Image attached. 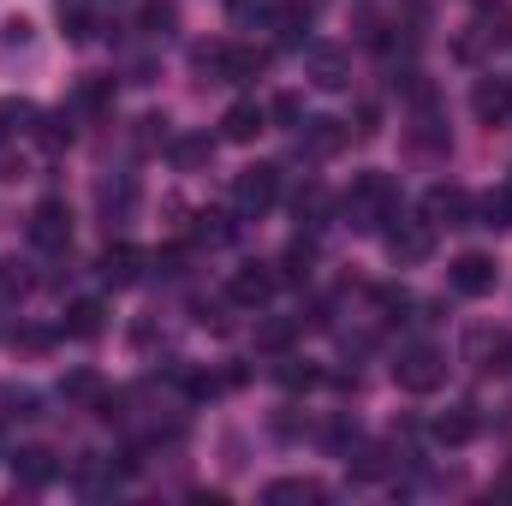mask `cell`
Here are the masks:
<instances>
[{
    "instance_id": "35",
    "label": "cell",
    "mask_w": 512,
    "mask_h": 506,
    "mask_svg": "<svg viewBox=\"0 0 512 506\" xmlns=\"http://www.w3.org/2000/svg\"><path fill=\"white\" fill-rule=\"evenodd\" d=\"M78 102H84V108H108V102H114V84H108V78H90V84L78 90Z\"/></svg>"
},
{
    "instance_id": "6",
    "label": "cell",
    "mask_w": 512,
    "mask_h": 506,
    "mask_svg": "<svg viewBox=\"0 0 512 506\" xmlns=\"http://www.w3.org/2000/svg\"><path fill=\"white\" fill-rule=\"evenodd\" d=\"M310 84L316 90H346L352 84V54L334 48V42H316L310 48Z\"/></svg>"
},
{
    "instance_id": "31",
    "label": "cell",
    "mask_w": 512,
    "mask_h": 506,
    "mask_svg": "<svg viewBox=\"0 0 512 506\" xmlns=\"http://www.w3.org/2000/svg\"><path fill=\"white\" fill-rule=\"evenodd\" d=\"M36 42V24L30 18H6L0 24V48H30Z\"/></svg>"
},
{
    "instance_id": "13",
    "label": "cell",
    "mask_w": 512,
    "mask_h": 506,
    "mask_svg": "<svg viewBox=\"0 0 512 506\" xmlns=\"http://www.w3.org/2000/svg\"><path fill=\"white\" fill-rule=\"evenodd\" d=\"M429 435H435L441 447H465V441H477V405H447V411L429 423Z\"/></svg>"
},
{
    "instance_id": "3",
    "label": "cell",
    "mask_w": 512,
    "mask_h": 506,
    "mask_svg": "<svg viewBox=\"0 0 512 506\" xmlns=\"http://www.w3.org/2000/svg\"><path fill=\"white\" fill-rule=\"evenodd\" d=\"M274 197H280V167H245L239 179H233V209L239 215H268L274 209Z\"/></svg>"
},
{
    "instance_id": "5",
    "label": "cell",
    "mask_w": 512,
    "mask_h": 506,
    "mask_svg": "<svg viewBox=\"0 0 512 506\" xmlns=\"http://www.w3.org/2000/svg\"><path fill=\"white\" fill-rule=\"evenodd\" d=\"M30 245H36V251H66V245H72V209H66L60 197L36 203V215H30Z\"/></svg>"
},
{
    "instance_id": "21",
    "label": "cell",
    "mask_w": 512,
    "mask_h": 506,
    "mask_svg": "<svg viewBox=\"0 0 512 506\" xmlns=\"http://www.w3.org/2000/svg\"><path fill=\"white\" fill-rule=\"evenodd\" d=\"M262 66H268V54H262V48H227V66H221V78H227V84H251Z\"/></svg>"
},
{
    "instance_id": "14",
    "label": "cell",
    "mask_w": 512,
    "mask_h": 506,
    "mask_svg": "<svg viewBox=\"0 0 512 506\" xmlns=\"http://www.w3.org/2000/svg\"><path fill=\"white\" fill-rule=\"evenodd\" d=\"M298 149H304V155H316V161H328V155H340V149H346V126H340V120H304Z\"/></svg>"
},
{
    "instance_id": "27",
    "label": "cell",
    "mask_w": 512,
    "mask_h": 506,
    "mask_svg": "<svg viewBox=\"0 0 512 506\" xmlns=\"http://www.w3.org/2000/svg\"><path fill=\"white\" fill-rule=\"evenodd\" d=\"M292 209H298V221H304V227H322V215H328V191H322V185H304Z\"/></svg>"
},
{
    "instance_id": "24",
    "label": "cell",
    "mask_w": 512,
    "mask_h": 506,
    "mask_svg": "<svg viewBox=\"0 0 512 506\" xmlns=\"http://www.w3.org/2000/svg\"><path fill=\"white\" fill-rule=\"evenodd\" d=\"M477 227H512V191H489L483 203H477Z\"/></svg>"
},
{
    "instance_id": "12",
    "label": "cell",
    "mask_w": 512,
    "mask_h": 506,
    "mask_svg": "<svg viewBox=\"0 0 512 506\" xmlns=\"http://www.w3.org/2000/svg\"><path fill=\"white\" fill-rule=\"evenodd\" d=\"M453 292H465V298H483V292H495V262L483 251H465L453 262Z\"/></svg>"
},
{
    "instance_id": "37",
    "label": "cell",
    "mask_w": 512,
    "mask_h": 506,
    "mask_svg": "<svg viewBox=\"0 0 512 506\" xmlns=\"http://www.w3.org/2000/svg\"><path fill=\"white\" fill-rule=\"evenodd\" d=\"M274 120H280V126H298V120H304V102H298V96H274Z\"/></svg>"
},
{
    "instance_id": "4",
    "label": "cell",
    "mask_w": 512,
    "mask_h": 506,
    "mask_svg": "<svg viewBox=\"0 0 512 506\" xmlns=\"http://www.w3.org/2000/svg\"><path fill=\"white\" fill-rule=\"evenodd\" d=\"M346 215H352L358 227H376L382 215H393V179H382V173H364V179L352 185V197H346Z\"/></svg>"
},
{
    "instance_id": "7",
    "label": "cell",
    "mask_w": 512,
    "mask_h": 506,
    "mask_svg": "<svg viewBox=\"0 0 512 506\" xmlns=\"http://www.w3.org/2000/svg\"><path fill=\"white\" fill-rule=\"evenodd\" d=\"M399 227H387V251L393 262H423V256L435 251V233H429V221H411V215H393Z\"/></svg>"
},
{
    "instance_id": "34",
    "label": "cell",
    "mask_w": 512,
    "mask_h": 506,
    "mask_svg": "<svg viewBox=\"0 0 512 506\" xmlns=\"http://www.w3.org/2000/svg\"><path fill=\"white\" fill-rule=\"evenodd\" d=\"M143 30H155V36L173 30V6H167V0H149V6H143Z\"/></svg>"
},
{
    "instance_id": "42",
    "label": "cell",
    "mask_w": 512,
    "mask_h": 506,
    "mask_svg": "<svg viewBox=\"0 0 512 506\" xmlns=\"http://www.w3.org/2000/svg\"><path fill=\"white\" fill-rule=\"evenodd\" d=\"M501 489H507V495H512V477H507V483H501Z\"/></svg>"
},
{
    "instance_id": "15",
    "label": "cell",
    "mask_w": 512,
    "mask_h": 506,
    "mask_svg": "<svg viewBox=\"0 0 512 506\" xmlns=\"http://www.w3.org/2000/svg\"><path fill=\"white\" fill-rule=\"evenodd\" d=\"M102 280H108V286H137V280H143V251L108 245V251H102Z\"/></svg>"
},
{
    "instance_id": "10",
    "label": "cell",
    "mask_w": 512,
    "mask_h": 506,
    "mask_svg": "<svg viewBox=\"0 0 512 506\" xmlns=\"http://www.w3.org/2000/svg\"><path fill=\"white\" fill-rule=\"evenodd\" d=\"M471 108H477L483 126H507L512 120V78H483L471 90Z\"/></svg>"
},
{
    "instance_id": "16",
    "label": "cell",
    "mask_w": 512,
    "mask_h": 506,
    "mask_svg": "<svg viewBox=\"0 0 512 506\" xmlns=\"http://www.w3.org/2000/svg\"><path fill=\"white\" fill-rule=\"evenodd\" d=\"M191 233H197V245H233L239 239V215L233 209H203Z\"/></svg>"
},
{
    "instance_id": "22",
    "label": "cell",
    "mask_w": 512,
    "mask_h": 506,
    "mask_svg": "<svg viewBox=\"0 0 512 506\" xmlns=\"http://www.w3.org/2000/svg\"><path fill=\"white\" fill-rule=\"evenodd\" d=\"M262 501H322V483H310V477H280V483H268L262 489Z\"/></svg>"
},
{
    "instance_id": "19",
    "label": "cell",
    "mask_w": 512,
    "mask_h": 506,
    "mask_svg": "<svg viewBox=\"0 0 512 506\" xmlns=\"http://www.w3.org/2000/svg\"><path fill=\"white\" fill-rule=\"evenodd\" d=\"M262 120H268V114H262L256 102H233L227 120H221V137H227V143H251L256 131H262Z\"/></svg>"
},
{
    "instance_id": "11",
    "label": "cell",
    "mask_w": 512,
    "mask_h": 506,
    "mask_svg": "<svg viewBox=\"0 0 512 506\" xmlns=\"http://www.w3.org/2000/svg\"><path fill=\"white\" fill-rule=\"evenodd\" d=\"M429 227H471V191L435 185L429 191Z\"/></svg>"
},
{
    "instance_id": "26",
    "label": "cell",
    "mask_w": 512,
    "mask_h": 506,
    "mask_svg": "<svg viewBox=\"0 0 512 506\" xmlns=\"http://www.w3.org/2000/svg\"><path fill=\"white\" fill-rule=\"evenodd\" d=\"M346 465H352L358 483H376V477H387V447H358Z\"/></svg>"
},
{
    "instance_id": "41",
    "label": "cell",
    "mask_w": 512,
    "mask_h": 506,
    "mask_svg": "<svg viewBox=\"0 0 512 506\" xmlns=\"http://www.w3.org/2000/svg\"><path fill=\"white\" fill-rule=\"evenodd\" d=\"M66 36H72V42H90V18H84V12H66Z\"/></svg>"
},
{
    "instance_id": "2",
    "label": "cell",
    "mask_w": 512,
    "mask_h": 506,
    "mask_svg": "<svg viewBox=\"0 0 512 506\" xmlns=\"http://www.w3.org/2000/svg\"><path fill=\"white\" fill-rule=\"evenodd\" d=\"M465 364L483 370V376H507L512 370V334L507 328H489V322L471 328V334H465Z\"/></svg>"
},
{
    "instance_id": "29",
    "label": "cell",
    "mask_w": 512,
    "mask_h": 506,
    "mask_svg": "<svg viewBox=\"0 0 512 506\" xmlns=\"http://www.w3.org/2000/svg\"><path fill=\"white\" fill-rule=\"evenodd\" d=\"M60 393L78 399V405H84V399H102V376H96V370H72V376L60 381Z\"/></svg>"
},
{
    "instance_id": "32",
    "label": "cell",
    "mask_w": 512,
    "mask_h": 506,
    "mask_svg": "<svg viewBox=\"0 0 512 506\" xmlns=\"http://www.w3.org/2000/svg\"><path fill=\"white\" fill-rule=\"evenodd\" d=\"M0 405H6V417H36V393L30 387H6Z\"/></svg>"
},
{
    "instance_id": "23",
    "label": "cell",
    "mask_w": 512,
    "mask_h": 506,
    "mask_svg": "<svg viewBox=\"0 0 512 506\" xmlns=\"http://www.w3.org/2000/svg\"><path fill=\"white\" fill-rule=\"evenodd\" d=\"M12 471H18L24 483H48V477H54V453H42V447H24V453L12 459Z\"/></svg>"
},
{
    "instance_id": "28",
    "label": "cell",
    "mask_w": 512,
    "mask_h": 506,
    "mask_svg": "<svg viewBox=\"0 0 512 506\" xmlns=\"http://www.w3.org/2000/svg\"><path fill=\"white\" fill-rule=\"evenodd\" d=\"M274 376H280V387H286V393H304V387H316V381H322V370H316V364H298V358H286Z\"/></svg>"
},
{
    "instance_id": "39",
    "label": "cell",
    "mask_w": 512,
    "mask_h": 506,
    "mask_svg": "<svg viewBox=\"0 0 512 506\" xmlns=\"http://www.w3.org/2000/svg\"><path fill=\"white\" fill-rule=\"evenodd\" d=\"M227 12H233L239 24H251V18H262V12H268V0H227Z\"/></svg>"
},
{
    "instance_id": "40",
    "label": "cell",
    "mask_w": 512,
    "mask_h": 506,
    "mask_svg": "<svg viewBox=\"0 0 512 506\" xmlns=\"http://www.w3.org/2000/svg\"><path fill=\"white\" fill-rule=\"evenodd\" d=\"M376 131H382V108L364 102V108H358V137H376Z\"/></svg>"
},
{
    "instance_id": "33",
    "label": "cell",
    "mask_w": 512,
    "mask_h": 506,
    "mask_svg": "<svg viewBox=\"0 0 512 506\" xmlns=\"http://www.w3.org/2000/svg\"><path fill=\"white\" fill-rule=\"evenodd\" d=\"M197 322H203L209 334H227V328H233V316H227V304H209V298L197 304Z\"/></svg>"
},
{
    "instance_id": "30",
    "label": "cell",
    "mask_w": 512,
    "mask_h": 506,
    "mask_svg": "<svg viewBox=\"0 0 512 506\" xmlns=\"http://www.w3.org/2000/svg\"><path fill=\"white\" fill-rule=\"evenodd\" d=\"M292 334H298V322H262V328H256V346H262V352H286Z\"/></svg>"
},
{
    "instance_id": "17",
    "label": "cell",
    "mask_w": 512,
    "mask_h": 506,
    "mask_svg": "<svg viewBox=\"0 0 512 506\" xmlns=\"http://www.w3.org/2000/svg\"><path fill=\"white\" fill-rule=\"evenodd\" d=\"M274 30H280L286 48H298L304 30H310V0H280V6H274Z\"/></svg>"
},
{
    "instance_id": "18",
    "label": "cell",
    "mask_w": 512,
    "mask_h": 506,
    "mask_svg": "<svg viewBox=\"0 0 512 506\" xmlns=\"http://www.w3.org/2000/svg\"><path fill=\"white\" fill-rule=\"evenodd\" d=\"M102 328H108V310H102L96 298H78V304L66 310V334H72V340H96Z\"/></svg>"
},
{
    "instance_id": "25",
    "label": "cell",
    "mask_w": 512,
    "mask_h": 506,
    "mask_svg": "<svg viewBox=\"0 0 512 506\" xmlns=\"http://www.w3.org/2000/svg\"><path fill=\"white\" fill-rule=\"evenodd\" d=\"M310 262H316V245H310V239L286 245V256H280V280H310Z\"/></svg>"
},
{
    "instance_id": "38",
    "label": "cell",
    "mask_w": 512,
    "mask_h": 506,
    "mask_svg": "<svg viewBox=\"0 0 512 506\" xmlns=\"http://www.w3.org/2000/svg\"><path fill=\"white\" fill-rule=\"evenodd\" d=\"M30 120V102H0V131H18Z\"/></svg>"
},
{
    "instance_id": "36",
    "label": "cell",
    "mask_w": 512,
    "mask_h": 506,
    "mask_svg": "<svg viewBox=\"0 0 512 506\" xmlns=\"http://www.w3.org/2000/svg\"><path fill=\"white\" fill-rule=\"evenodd\" d=\"M66 143H72V126H66V114H54L42 126V149H66Z\"/></svg>"
},
{
    "instance_id": "8",
    "label": "cell",
    "mask_w": 512,
    "mask_h": 506,
    "mask_svg": "<svg viewBox=\"0 0 512 506\" xmlns=\"http://www.w3.org/2000/svg\"><path fill=\"white\" fill-rule=\"evenodd\" d=\"M274 280H280L274 268H262V262H245V268L227 280V298H233V304H245V310H262V304L274 298Z\"/></svg>"
},
{
    "instance_id": "20",
    "label": "cell",
    "mask_w": 512,
    "mask_h": 506,
    "mask_svg": "<svg viewBox=\"0 0 512 506\" xmlns=\"http://www.w3.org/2000/svg\"><path fill=\"white\" fill-rule=\"evenodd\" d=\"M167 155H173V167H179V173H197V167H209V161H215V143H209V137H173V149H167Z\"/></svg>"
},
{
    "instance_id": "9",
    "label": "cell",
    "mask_w": 512,
    "mask_h": 506,
    "mask_svg": "<svg viewBox=\"0 0 512 506\" xmlns=\"http://www.w3.org/2000/svg\"><path fill=\"white\" fill-rule=\"evenodd\" d=\"M471 30H477V36H465L459 54H477V48H489V42H495V48H512V12L507 6H483Z\"/></svg>"
},
{
    "instance_id": "1",
    "label": "cell",
    "mask_w": 512,
    "mask_h": 506,
    "mask_svg": "<svg viewBox=\"0 0 512 506\" xmlns=\"http://www.w3.org/2000/svg\"><path fill=\"white\" fill-rule=\"evenodd\" d=\"M393 381H399L405 393H435V387L447 381V358H441L435 346H405V352L393 358Z\"/></svg>"
}]
</instances>
